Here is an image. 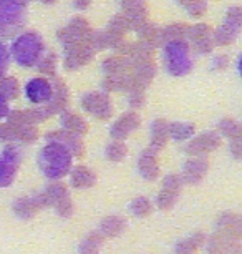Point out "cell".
Here are the masks:
<instances>
[{
    "mask_svg": "<svg viewBox=\"0 0 242 254\" xmlns=\"http://www.w3.org/2000/svg\"><path fill=\"white\" fill-rule=\"evenodd\" d=\"M166 68L171 75L183 76L191 70V57H189L188 45L183 42H169L164 49Z\"/></svg>",
    "mask_w": 242,
    "mask_h": 254,
    "instance_id": "3957f363",
    "label": "cell"
},
{
    "mask_svg": "<svg viewBox=\"0 0 242 254\" xmlns=\"http://www.w3.org/2000/svg\"><path fill=\"white\" fill-rule=\"evenodd\" d=\"M51 85L45 78H32L25 85V97L30 103H45L51 98Z\"/></svg>",
    "mask_w": 242,
    "mask_h": 254,
    "instance_id": "8992f818",
    "label": "cell"
},
{
    "mask_svg": "<svg viewBox=\"0 0 242 254\" xmlns=\"http://www.w3.org/2000/svg\"><path fill=\"white\" fill-rule=\"evenodd\" d=\"M73 165L72 151L61 143H48L39 153V168L48 180H61Z\"/></svg>",
    "mask_w": 242,
    "mask_h": 254,
    "instance_id": "6da1fadb",
    "label": "cell"
},
{
    "mask_svg": "<svg viewBox=\"0 0 242 254\" xmlns=\"http://www.w3.org/2000/svg\"><path fill=\"white\" fill-rule=\"evenodd\" d=\"M8 54H12L13 60L20 66H33L44 55V42L37 33H23L13 40Z\"/></svg>",
    "mask_w": 242,
    "mask_h": 254,
    "instance_id": "7a4b0ae2",
    "label": "cell"
},
{
    "mask_svg": "<svg viewBox=\"0 0 242 254\" xmlns=\"http://www.w3.org/2000/svg\"><path fill=\"white\" fill-rule=\"evenodd\" d=\"M22 163V150L18 146H7L0 153V188L10 186L17 178Z\"/></svg>",
    "mask_w": 242,
    "mask_h": 254,
    "instance_id": "5b68a950",
    "label": "cell"
},
{
    "mask_svg": "<svg viewBox=\"0 0 242 254\" xmlns=\"http://www.w3.org/2000/svg\"><path fill=\"white\" fill-rule=\"evenodd\" d=\"M25 3L22 0H0V33H8L23 25Z\"/></svg>",
    "mask_w": 242,
    "mask_h": 254,
    "instance_id": "277c9868",
    "label": "cell"
},
{
    "mask_svg": "<svg viewBox=\"0 0 242 254\" xmlns=\"http://www.w3.org/2000/svg\"><path fill=\"white\" fill-rule=\"evenodd\" d=\"M8 62H10V54H8V49L0 42V78L5 75V71L8 68Z\"/></svg>",
    "mask_w": 242,
    "mask_h": 254,
    "instance_id": "52a82bcc",
    "label": "cell"
},
{
    "mask_svg": "<svg viewBox=\"0 0 242 254\" xmlns=\"http://www.w3.org/2000/svg\"><path fill=\"white\" fill-rule=\"evenodd\" d=\"M8 113H10V105H8L7 98L0 93V120L5 118Z\"/></svg>",
    "mask_w": 242,
    "mask_h": 254,
    "instance_id": "ba28073f",
    "label": "cell"
}]
</instances>
